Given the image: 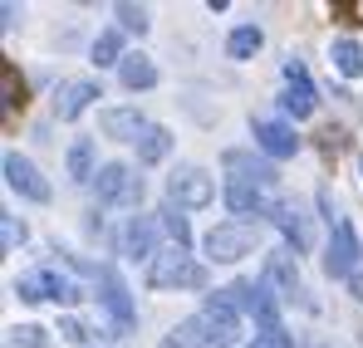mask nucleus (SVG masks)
Here are the masks:
<instances>
[{"label":"nucleus","mask_w":363,"mask_h":348,"mask_svg":"<svg viewBox=\"0 0 363 348\" xmlns=\"http://www.w3.org/2000/svg\"><path fill=\"white\" fill-rule=\"evenodd\" d=\"M147 285L152 290H201L206 285V270L186 255V250H157L152 260H147Z\"/></svg>","instance_id":"nucleus-1"},{"label":"nucleus","mask_w":363,"mask_h":348,"mask_svg":"<svg viewBox=\"0 0 363 348\" xmlns=\"http://www.w3.org/2000/svg\"><path fill=\"white\" fill-rule=\"evenodd\" d=\"M79 270H89L94 275V285H99V299H104V309H108V319H113V329L128 334L133 324H138V309H133V294L123 285V275L113 265H84V260H74Z\"/></svg>","instance_id":"nucleus-2"},{"label":"nucleus","mask_w":363,"mask_h":348,"mask_svg":"<svg viewBox=\"0 0 363 348\" xmlns=\"http://www.w3.org/2000/svg\"><path fill=\"white\" fill-rule=\"evenodd\" d=\"M250 245H255V226L250 221H221L201 240L206 260H216V265H236L241 255H250Z\"/></svg>","instance_id":"nucleus-3"},{"label":"nucleus","mask_w":363,"mask_h":348,"mask_svg":"<svg viewBox=\"0 0 363 348\" xmlns=\"http://www.w3.org/2000/svg\"><path fill=\"white\" fill-rule=\"evenodd\" d=\"M94 191H99L104 206H138L143 201V176L128 162H104L99 176H94Z\"/></svg>","instance_id":"nucleus-4"},{"label":"nucleus","mask_w":363,"mask_h":348,"mask_svg":"<svg viewBox=\"0 0 363 348\" xmlns=\"http://www.w3.org/2000/svg\"><path fill=\"white\" fill-rule=\"evenodd\" d=\"M359 235L349 226V216L339 226H329V245H324V275L329 280H354L359 275Z\"/></svg>","instance_id":"nucleus-5"},{"label":"nucleus","mask_w":363,"mask_h":348,"mask_svg":"<svg viewBox=\"0 0 363 348\" xmlns=\"http://www.w3.org/2000/svg\"><path fill=\"white\" fill-rule=\"evenodd\" d=\"M15 294L25 299V304H40V299H55V304H74V299H84V290L60 275V270H35V275H20L15 280Z\"/></svg>","instance_id":"nucleus-6"},{"label":"nucleus","mask_w":363,"mask_h":348,"mask_svg":"<svg viewBox=\"0 0 363 348\" xmlns=\"http://www.w3.org/2000/svg\"><path fill=\"white\" fill-rule=\"evenodd\" d=\"M211 196H216V186L201 167H177L167 176V201L182 211H201V206H211Z\"/></svg>","instance_id":"nucleus-7"},{"label":"nucleus","mask_w":363,"mask_h":348,"mask_svg":"<svg viewBox=\"0 0 363 348\" xmlns=\"http://www.w3.org/2000/svg\"><path fill=\"white\" fill-rule=\"evenodd\" d=\"M5 181H10V191H20L25 201H50V181L40 176V167H35L30 157H20V152H5Z\"/></svg>","instance_id":"nucleus-8"},{"label":"nucleus","mask_w":363,"mask_h":348,"mask_svg":"<svg viewBox=\"0 0 363 348\" xmlns=\"http://www.w3.org/2000/svg\"><path fill=\"white\" fill-rule=\"evenodd\" d=\"M280 304H290V299H300L304 285H300V270H295V260H290V250H270L265 255V275H260Z\"/></svg>","instance_id":"nucleus-9"},{"label":"nucleus","mask_w":363,"mask_h":348,"mask_svg":"<svg viewBox=\"0 0 363 348\" xmlns=\"http://www.w3.org/2000/svg\"><path fill=\"white\" fill-rule=\"evenodd\" d=\"M250 133H255V147H260V152H270V157H295V152H300L295 128H290V123H280V118H255V123H250Z\"/></svg>","instance_id":"nucleus-10"},{"label":"nucleus","mask_w":363,"mask_h":348,"mask_svg":"<svg viewBox=\"0 0 363 348\" xmlns=\"http://www.w3.org/2000/svg\"><path fill=\"white\" fill-rule=\"evenodd\" d=\"M280 103H285V113H290V118H309V113H314V103H319V99H314V84H309V74H304L300 59H285V99H280Z\"/></svg>","instance_id":"nucleus-11"},{"label":"nucleus","mask_w":363,"mask_h":348,"mask_svg":"<svg viewBox=\"0 0 363 348\" xmlns=\"http://www.w3.org/2000/svg\"><path fill=\"white\" fill-rule=\"evenodd\" d=\"M201 319L211 324V339L216 344H231L236 334H241V309H236V299L221 290V294H211L206 299V309H201Z\"/></svg>","instance_id":"nucleus-12"},{"label":"nucleus","mask_w":363,"mask_h":348,"mask_svg":"<svg viewBox=\"0 0 363 348\" xmlns=\"http://www.w3.org/2000/svg\"><path fill=\"white\" fill-rule=\"evenodd\" d=\"M226 172H236L231 181H245V186H260V191H270L275 181H280V172H275V162H260L255 152H226Z\"/></svg>","instance_id":"nucleus-13"},{"label":"nucleus","mask_w":363,"mask_h":348,"mask_svg":"<svg viewBox=\"0 0 363 348\" xmlns=\"http://www.w3.org/2000/svg\"><path fill=\"white\" fill-rule=\"evenodd\" d=\"M270 221L285 231V240L295 245V255H304V250L314 245V235H309V216L300 211V201H275V206H270Z\"/></svg>","instance_id":"nucleus-14"},{"label":"nucleus","mask_w":363,"mask_h":348,"mask_svg":"<svg viewBox=\"0 0 363 348\" xmlns=\"http://www.w3.org/2000/svg\"><path fill=\"white\" fill-rule=\"evenodd\" d=\"M94 99H104V94H99V84H94V79H74V84H64V89H60V99H55V113L69 123V118L84 113Z\"/></svg>","instance_id":"nucleus-15"},{"label":"nucleus","mask_w":363,"mask_h":348,"mask_svg":"<svg viewBox=\"0 0 363 348\" xmlns=\"http://www.w3.org/2000/svg\"><path fill=\"white\" fill-rule=\"evenodd\" d=\"M99 128H104L108 137H123V142H138L147 123H143V113H138V108H104V113H99Z\"/></svg>","instance_id":"nucleus-16"},{"label":"nucleus","mask_w":363,"mask_h":348,"mask_svg":"<svg viewBox=\"0 0 363 348\" xmlns=\"http://www.w3.org/2000/svg\"><path fill=\"white\" fill-rule=\"evenodd\" d=\"M162 348H216V339H211V324L201 314H191V319H182L177 329L162 339Z\"/></svg>","instance_id":"nucleus-17"},{"label":"nucleus","mask_w":363,"mask_h":348,"mask_svg":"<svg viewBox=\"0 0 363 348\" xmlns=\"http://www.w3.org/2000/svg\"><path fill=\"white\" fill-rule=\"evenodd\" d=\"M226 206L236 211V216H270V206L275 201H265V191L260 186H245V181H226Z\"/></svg>","instance_id":"nucleus-18"},{"label":"nucleus","mask_w":363,"mask_h":348,"mask_svg":"<svg viewBox=\"0 0 363 348\" xmlns=\"http://www.w3.org/2000/svg\"><path fill=\"white\" fill-rule=\"evenodd\" d=\"M152 235H157V221L133 216V221H128V231H123V250H128L133 260H152V255H157V250H152Z\"/></svg>","instance_id":"nucleus-19"},{"label":"nucleus","mask_w":363,"mask_h":348,"mask_svg":"<svg viewBox=\"0 0 363 348\" xmlns=\"http://www.w3.org/2000/svg\"><path fill=\"white\" fill-rule=\"evenodd\" d=\"M167 152H172V133H167V128H157V123H147V128H143V137H138V162H147V167H152V162H162Z\"/></svg>","instance_id":"nucleus-20"},{"label":"nucleus","mask_w":363,"mask_h":348,"mask_svg":"<svg viewBox=\"0 0 363 348\" xmlns=\"http://www.w3.org/2000/svg\"><path fill=\"white\" fill-rule=\"evenodd\" d=\"M118 79L128 84V89H152V84H157V69H152L147 55H128L118 64Z\"/></svg>","instance_id":"nucleus-21"},{"label":"nucleus","mask_w":363,"mask_h":348,"mask_svg":"<svg viewBox=\"0 0 363 348\" xmlns=\"http://www.w3.org/2000/svg\"><path fill=\"white\" fill-rule=\"evenodd\" d=\"M157 226L167 231V240H172L177 250H186V245H191V226H186V216H182V206H172V201H167V206L157 211Z\"/></svg>","instance_id":"nucleus-22"},{"label":"nucleus","mask_w":363,"mask_h":348,"mask_svg":"<svg viewBox=\"0 0 363 348\" xmlns=\"http://www.w3.org/2000/svg\"><path fill=\"white\" fill-rule=\"evenodd\" d=\"M260 45H265V35H260L255 25H236L231 40H226V55H231V59H250Z\"/></svg>","instance_id":"nucleus-23"},{"label":"nucleus","mask_w":363,"mask_h":348,"mask_svg":"<svg viewBox=\"0 0 363 348\" xmlns=\"http://www.w3.org/2000/svg\"><path fill=\"white\" fill-rule=\"evenodd\" d=\"M69 176H74V181H94V142H89V137H79V142H74V147H69Z\"/></svg>","instance_id":"nucleus-24"},{"label":"nucleus","mask_w":363,"mask_h":348,"mask_svg":"<svg viewBox=\"0 0 363 348\" xmlns=\"http://www.w3.org/2000/svg\"><path fill=\"white\" fill-rule=\"evenodd\" d=\"M329 59H334V69H339V74H349V79H354V74H363V50L354 45V40H334Z\"/></svg>","instance_id":"nucleus-25"},{"label":"nucleus","mask_w":363,"mask_h":348,"mask_svg":"<svg viewBox=\"0 0 363 348\" xmlns=\"http://www.w3.org/2000/svg\"><path fill=\"white\" fill-rule=\"evenodd\" d=\"M123 40H118V30H104L99 40H94V64L99 69H108V64H123Z\"/></svg>","instance_id":"nucleus-26"},{"label":"nucleus","mask_w":363,"mask_h":348,"mask_svg":"<svg viewBox=\"0 0 363 348\" xmlns=\"http://www.w3.org/2000/svg\"><path fill=\"white\" fill-rule=\"evenodd\" d=\"M10 348H50V339H45V329L25 324V329H10Z\"/></svg>","instance_id":"nucleus-27"},{"label":"nucleus","mask_w":363,"mask_h":348,"mask_svg":"<svg viewBox=\"0 0 363 348\" xmlns=\"http://www.w3.org/2000/svg\"><path fill=\"white\" fill-rule=\"evenodd\" d=\"M118 20L133 35H147V10H143V5H118Z\"/></svg>","instance_id":"nucleus-28"},{"label":"nucleus","mask_w":363,"mask_h":348,"mask_svg":"<svg viewBox=\"0 0 363 348\" xmlns=\"http://www.w3.org/2000/svg\"><path fill=\"white\" fill-rule=\"evenodd\" d=\"M0 226H5V250H20L25 245V221L20 216H0Z\"/></svg>","instance_id":"nucleus-29"},{"label":"nucleus","mask_w":363,"mask_h":348,"mask_svg":"<svg viewBox=\"0 0 363 348\" xmlns=\"http://www.w3.org/2000/svg\"><path fill=\"white\" fill-rule=\"evenodd\" d=\"M60 339H69V344H89V329H84L79 319H60Z\"/></svg>","instance_id":"nucleus-30"},{"label":"nucleus","mask_w":363,"mask_h":348,"mask_svg":"<svg viewBox=\"0 0 363 348\" xmlns=\"http://www.w3.org/2000/svg\"><path fill=\"white\" fill-rule=\"evenodd\" d=\"M5 103H10V108H15V103H25V89L15 84V69H10V64H5Z\"/></svg>","instance_id":"nucleus-31"},{"label":"nucleus","mask_w":363,"mask_h":348,"mask_svg":"<svg viewBox=\"0 0 363 348\" xmlns=\"http://www.w3.org/2000/svg\"><path fill=\"white\" fill-rule=\"evenodd\" d=\"M349 285H354V299H359V304H363V270H359V275H354V280H349Z\"/></svg>","instance_id":"nucleus-32"},{"label":"nucleus","mask_w":363,"mask_h":348,"mask_svg":"<svg viewBox=\"0 0 363 348\" xmlns=\"http://www.w3.org/2000/svg\"><path fill=\"white\" fill-rule=\"evenodd\" d=\"M250 348H270V344H265V339H255V344H250Z\"/></svg>","instance_id":"nucleus-33"},{"label":"nucleus","mask_w":363,"mask_h":348,"mask_svg":"<svg viewBox=\"0 0 363 348\" xmlns=\"http://www.w3.org/2000/svg\"><path fill=\"white\" fill-rule=\"evenodd\" d=\"M359 172H363V162H359Z\"/></svg>","instance_id":"nucleus-34"}]
</instances>
